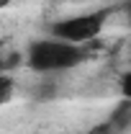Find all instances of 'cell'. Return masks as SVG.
<instances>
[{"instance_id": "6da1fadb", "label": "cell", "mask_w": 131, "mask_h": 134, "mask_svg": "<svg viewBox=\"0 0 131 134\" xmlns=\"http://www.w3.org/2000/svg\"><path fill=\"white\" fill-rule=\"evenodd\" d=\"M85 59V49L77 44H69L62 39H36L26 49V67L39 72V75H57L77 67Z\"/></svg>"}, {"instance_id": "7a4b0ae2", "label": "cell", "mask_w": 131, "mask_h": 134, "mask_svg": "<svg viewBox=\"0 0 131 134\" xmlns=\"http://www.w3.org/2000/svg\"><path fill=\"white\" fill-rule=\"evenodd\" d=\"M111 8H98V10H90V13H80V16H69V18H59L49 26V36L54 39H62L69 44H87L93 39H98L108 18H111Z\"/></svg>"}, {"instance_id": "3957f363", "label": "cell", "mask_w": 131, "mask_h": 134, "mask_svg": "<svg viewBox=\"0 0 131 134\" xmlns=\"http://www.w3.org/2000/svg\"><path fill=\"white\" fill-rule=\"evenodd\" d=\"M13 93H16V85H13V80H10L5 72H0V106L10 103V100H13Z\"/></svg>"}, {"instance_id": "277c9868", "label": "cell", "mask_w": 131, "mask_h": 134, "mask_svg": "<svg viewBox=\"0 0 131 134\" xmlns=\"http://www.w3.org/2000/svg\"><path fill=\"white\" fill-rule=\"evenodd\" d=\"M118 88H121V96L126 100H131V70H126L123 75H121V83H118Z\"/></svg>"}, {"instance_id": "5b68a950", "label": "cell", "mask_w": 131, "mask_h": 134, "mask_svg": "<svg viewBox=\"0 0 131 134\" xmlns=\"http://www.w3.org/2000/svg\"><path fill=\"white\" fill-rule=\"evenodd\" d=\"M8 59H5V44H3V41H0V72H5V70H8Z\"/></svg>"}, {"instance_id": "8992f818", "label": "cell", "mask_w": 131, "mask_h": 134, "mask_svg": "<svg viewBox=\"0 0 131 134\" xmlns=\"http://www.w3.org/2000/svg\"><path fill=\"white\" fill-rule=\"evenodd\" d=\"M3 5H8V0H0V8H3Z\"/></svg>"}, {"instance_id": "52a82bcc", "label": "cell", "mask_w": 131, "mask_h": 134, "mask_svg": "<svg viewBox=\"0 0 131 134\" xmlns=\"http://www.w3.org/2000/svg\"><path fill=\"white\" fill-rule=\"evenodd\" d=\"M126 3H131V0H126Z\"/></svg>"}]
</instances>
